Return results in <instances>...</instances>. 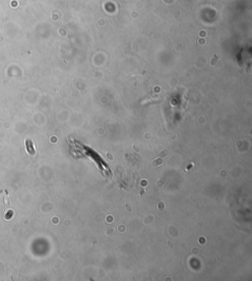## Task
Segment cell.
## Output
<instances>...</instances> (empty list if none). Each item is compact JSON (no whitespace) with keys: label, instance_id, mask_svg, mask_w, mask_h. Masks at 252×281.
<instances>
[{"label":"cell","instance_id":"obj_1","mask_svg":"<svg viewBox=\"0 0 252 281\" xmlns=\"http://www.w3.org/2000/svg\"><path fill=\"white\" fill-rule=\"evenodd\" d=\"M32 144H33V143L31 142V140H25V146H26V148H27L29 154H34L35 152L34 148H32Z\"/></svg>","mask_w":252,"mask_h":281}]
</instances>
